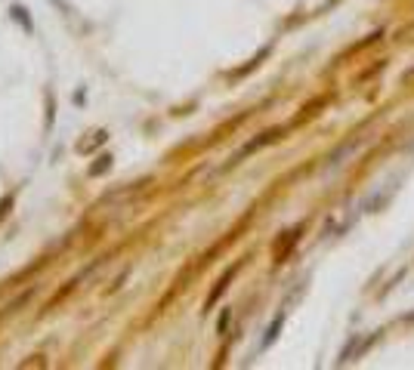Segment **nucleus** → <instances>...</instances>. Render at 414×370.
Segmentation results:
<instances>
[{"label":"nucleus","mask_w":414,"mask_h":370,"mask_svg":"<svg viewBox=\"0 0 414 370\" xmlns=\"http://www.w3.org/2000/svg\"><path fill=\"white\" fill-rule=\"evenodd\" d=\"M105 136H108V133H105V130H96L90 142H80V145H78V151H93V148H96V145H102V142H105Z\"/></svg>","instance_id":"1"},{"label":"nucleus","mask_w":414,"mask_h":370,"mask_svg":"<svg viewBox=\"0 0 414 370\" xmlns=\"http://www.w3.org/2000/svg\"><path fill=\"white\" fill-rule=\"evenodd\" d=\"M229 281H232V271H226V275H222V281H220V284H216V290H214V293H210V296H207V308H210V306H214V302H216V299H220V296H222V290H226V287H229Z\"/></svg>","instance_id":"2"},{"label":"nucleus","mask_w":414,"mask_h":370,"mask_svg":"<svg viewBox=\"0 0 414 370\" xmlns=\"http://www.w3.org/2000/svg\"><path fill=\"white\" fill-rule=\"evenodd\" d=\"M108 170H111V154H102V158L90 166V176H102V173H108Z\"/></svg>","instance_id":"3"},{"label":"nucleus","mask_w":414,"mask_h":370,"mask_svg":"<svg viewBox=\"0 0 414 370\" xmlns=\"http://www.w3.org/2000/svg\"><path fill=\"white\" fill-rule=\"evenodd\" d=\"M10 16L16 18V22L22 25L25 31H31V22H28V16H25V6H12V10H10Z\"/></svg>","instance_id":"4"}]
</instances>
